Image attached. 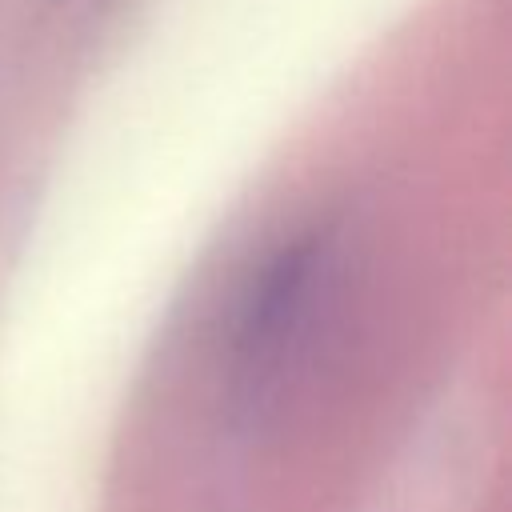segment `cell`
Returning <instances> with one entry per match:
<instances>
[{
    "label": "cell",
    "mask_w": 512,
    "mask_h": 512,
    "mask_svg": "<svg viewBox=\"0 0 512 512\" xmlns=\"http://www.w3.org/2000/svg\"><path fill=\"white\" fill-rule=\"evenodd\" d=\"M308 280H312V252L308 248H288L276 256L268 276L260 280L248 320H244V340H240V364L252 396L268 388V380L280 372L284 352L292 348L300 320H304V300H308Z\"/></svg>",
    "instance_id": "1"
}]
</instances>
